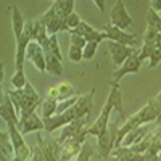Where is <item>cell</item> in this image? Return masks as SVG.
Here are the masks:
<instances>
[{
	"mask_svg": "<svg viewBox=\"0 0 161 161\" xmlns=\"http://www.w3.org/2000/svg\"><path fill=\"white\" fill-rule=\"evenodd\" d=\"M159 113H161V103L153 98V100H150L148 103H147L142 110H139L137 113H134L132 116H129L127 121L124 123V126L119 127L116 148H119V147H121V142L124 140V137L127 136L132 129H137V127L145 126V124H148V123H155V121L158 119V116H159Z\"/></svg>",
	"mask_w": 161,
	"mask_h": 161,
	"instance_id": "cell-1",
	"label": "cell"
},
{
	"mask_svg": "<svg viewBox=\"0 0 161 161\" xmlns=\"http://www.w3.org/2000/svg\"><path fill=\"white\" fill-rule=\"evenodd\" d=\"M7 95L10 97V100L13 102L15 108L18 111L19 116H28L36 113V108L42 105V97L36 92V89L28 82L24 89L16 90V89H8L7 90Z\"/></svg>",
	"mask_w": 161,
	"mask_h": 161,
	"instance_id": "cell-2",
	"label": "cell"
},
{
	"mask_svg": "<svg viewBox=\"0 0 161 161\" xmlns=\"http://www.w3.org/2000/svg\"><path fill=\"white\" fill-rule=\"evenodd\" d=\"M36 145L32 147L34 161H61V143L57 139L44 137L37 132Z\"/></svg>",
	"mask_w": 161,
	"mask_h": 161,
	"instance_id": "cell-3",
	"label": "cell"
},
{
	"mask_svg": "<svg viewBox=\"0 0 161 161\" xmlns=\"http://www.w3.org/2000/svg\"><path fill=\"white\" fill-rule=\"evenodd\" d=\"M119 123L110 124L106 127V130L102 134L100 137H97V150L98 155L103 161H108L113 150L116 148V143H118V134H119Z\"/></svg>",
	"mask_w": 161,
	"mask_h": 161,
	"instance_id": "cell-4",
	"label": "cell"
},
{
	"mask_svg": "<svg viewBox=\"0 0 161 161\" xmlns=\"http://www.w3.org/2000/svg\"><path fill=\"white\" fill-rule=\"evenodd\" d=\"M103 32L106 34V40L114 42V44L126 45V47H130V48H136V47L140 48L142 44H143V40H140L137 34H127L126 31L118 29L116 26H113L111 23L105 26V28H103Z\"/></svg>",
	"mask_w": 161,
	"mask_h": 161,
	"instance_id": "cell-5",
	"label": "cell"
},
{
	"mask_svg": "<svg viewBox=\"0 0 161 161\" xmlns=\"http://www.w3.org/2000/svg\"><path fill=\"white\" fill-rule=\"evenodd\" d=\"M86 129L80 134H77V136L68 139L64 143H61V161H76V158L79 156L80 150H82V147L87 143V132H86Z\"/></svg>",
	"mask_w": 161,
	"mask_h": 161,
	"instance_id": "cell-6",
	"label": "cell"
},
{
	"mask_svg": "<svg viewBox=\"0 0 161 161\" xmlns=\"http://www.w3.org/2000/svg\"><path fill=\"white\" fill-rule=\"evenodd\" d=\"M113 111H114V106H113L111 100L106 98L103 108H102V113H100V116L97 118V121H95L92 126H89V127L86 129L87 137H100L102 134L106 130V127L110 126V116H111Z\"/></svg>",
	"mask_w": 161,
	"mask_h": 161,
	"instance_id": "cell-7",
	"label": "cell"
},
{
	"mask_svg": "<svg viewBox=\"0 0 161 161\" xmlns=\"http://www.w3.org/2000/svg\"><path fill=\"white\" fill-rule=\"evenodd\" d=\"M110 21L113 26H116L118 29L121 31H127L132 28V18L127 13L126 3L123 0H116L111 11H110Z\"/></svg>",
	"mask_w": 161,
	"mask_h": 161,
	"instance_id": "cell-8",
	"label": "cell"
},
{
	"mask_svg": "<svg viewBox=\"0 0 161 161\" xmlns=\"http://www.w3.org/2000/svg\"><path fill=\"white\" fill-rule=\"evenodd\" d=\"M142 68V61L139 58V48L132 53V55L126 60V63L123 66H119V68L113 73V77L108 80V84H119L121 77H124L126 74H137Z\"/></svg>",
	"mask_w": 161,
	"mask_h": 161,
	"instance_id": "cell-9",
	"label": "cell"
},
{
	"mask_svg": "<svg viewBox=\"0 0 161 161\" xmlns=\"http://www.w3.org/2000/svg\"><path fill=\"white\" fill-rule=\"evenodd\" d=\"M8 134H10L13 147H15V156L23 161H29L32 158V148L26 145V142L23 139L24 136L19 132L18 126H8Z\"/></svg>",
	"mask_w": 161,
	"mask_h": 161,
	"instance_id": "cell-10",
	"label": "cell"
},
{
	"mask_svg": "<svg viewBox=\"0 0 161 161\" xmlns=\"http://www.w3.org/2000/svg\"><path fill=\"white\" fill-rule=\"evenodd\" d=\"M74 95H79L76 92V89L68 82V80H61L60 84H55L47 89L45 92V98H50V100H57L58 103L63 102V100H68Z\"/></svg>",
	"mask_w": 161,
	"mask_h": 161,
	"instance_id": "cell-11",
	"label": "cell"
},
{
	"mask_svg": "<svg viewBox=\"0 0 161 161\" xmlns=\"http://www.w3.org/2000/svg\"><path fill=\"white\" fill-rule=\"evenodd\" d=\"M26 58H28L34 68L39 69L40 73H47V60H45V52L40 47L37 42H32L28 45V50H26Z\"/></svg>",
	"mask_w": 161,
	"mask_h": 161,
	"instance_id": "cell-12",
	"label": "cell"
},
{
	"mask_svg": "<svg viewBox=\"0 0 161 161\" xmlns=\"http://www.w3.org/2000/svg\"><path fill=\"white\" fill-rule=\"evenodd\" d=\"M0 116L7 126H18L19 124V114L15 108L13 102L7 95V92L2 93V105H0Z\"/></svg>",
	"mask_w": 161,
	"mask_h": 161,
	"instance_id": "cell-13",
	"label": "cell"
},
{
	"mask_svg": "<svg viewBox=\"0 0 161 161\" xmlns=\"http://www.w3.org/2000/svg\"><path fill=\"white\" fill-rule=\"evenodd\" d=\"M18 129H19V132L23 134V136H26V134H31V132L45 130V124H44L42 116L32 113V114H28V116H19Z\"/></svg>",
	"mask_w": 161,
	"mask_h": 161,
	"instance_id": "cell-14",
	"label": "cell"
},
{
	"mask_svg": "<svg viewBox=\"0 0 161 161\" xmlns=\"http://www.w3.org/2000/svg\"><path fill=\"white\" fill-rule=\"evenodd\" d=\"M10 10V19H11V28H13V34H15V40H18L23 37V32H24V26H26V21L23 18V13L19 11V8L16 5H10L8 7Z\"/></svg>",
	"mask_w": 161,
	"mask_h": 161,
	"instance_id": "cell-15",
	"label": "cell"
},
{
	"mask_svg": "<svg viewBox=\"0 0 161 161\" xmlns=\"http://www.w3.org/2000/svg\"><path fill=\"white\" fill-rule=\"evenodd\" d=\"M137 48H130V47H126V45H121V44H114V42H110V53H111V58H113V63L118 66H123L126 63V60L132 55Z\"/></svg>",
	"mask_w": 161,
	"mask_h": 161,
	"instance_id": "cell-16",
	"label": "cell"
},
{
	"mask_svg": "<svg viewBox=\"0 0 161 161\" xmlns=\"http://www.w3.org/2000/svg\"><path fill=\"white\" fill-rule=\"evenodd\" d=\"M87 121H89V118H82V119H77V121H74V123L68 124L66 127H63V129H61V134H60V137H58L57 140H58L60 143H64L68 139H71V137L77 136V134H80V132L86 129Z\"/></svg>",
	"mask_w": 161,
	"mask_h": 161,
	"instance_id": "cell-17",
	"label": "cell"
},
{
	"mask_svg": "<svg viewBox=\"0 0 161 161\" xmlns=\"http://www.w3.org/2000/svg\"><path fill=\"white\" fill-rule=\"evenodd\" d=\"M110 93H108V98L111 100L113 106H114V111L119 113V118L124 119V123L127 121V113L124 111V100H123V93H121V89H119V84H110Z\"/></svg>",
	"mask_w": 161,
	"mask_h": 161,
	"instance_id": "cell-18",
	"label": "cell"
},
{
	"mask_svg": "<svg viewBox=\"0 0 161 161\" xmlns=\"http://www.w3.org/2000/svg\"><path fill=\"white\" fill-rule=\"evenodd\" d=\"M40 19H42V21H44V24L47 26V31H48V34H50V36H57V34L61 31L63 19L57 16V13L53 11V8H52V7L44 13Z\"/></svg>",
	"mask_w": 161,
	"mask_h": 161,
	"instance_id": "cell-19",
	"label": "cell"
},
{
	"mask_svg": "<svg viewBox=\"0 0 161 161\" xmlns=\"http://www.w3.org/2000/svg\"><path fill=\"white\" fill-rule=\"evenodd\" d=\"M152 130H150V127L148 126H140V127H137V129H132L127 136L124 137V140L121 142V147H134V145H137V143H140L147 136H148Z\"/></svg>",
	"mask_w": 161,
	"mask_h": 161,
	"instance_id": "cell-20",
	"label": "cell"
},
{
	"mask_svg": "<svg viewBox=\"0 0 161 161\" xmlns=\"http://www.w3.org/2000/svg\"><path fill=\"white\" fill-rule=\"evenodd\" d=\"M74 7H76V2H74V0H57V2L52 3L53 11H55L57 16L61 18L63 21L68 18L71 13H74Z\"/></svg>",
	"mask_w": 161,
	"mask_h": 161,
	"instance_id": "cell-21",
	"label": "cell"
},
{
	"mask_svg": "<svg viewBox=\"0 0 161 161\" xmlns=\"http://www.w3.org/2000/svg\"><path fill=\"white\" fill-rule=\"evenodd\" d=\"M48 31H47V26L44 24L42 19H36L34 21V28H32V40L37 42L40 47H42L47 40H48Z\"/></svg>",
	"mask_w": 161,
	"mask_h": 161,
	"instance_id": "cell-22",
	"label": "cell"
},
{
	"mask_svg": "<svg viewBox=\"0 0 161 161\" xmlns=\"http://www.w3.org/2000/svg\"><path fill=\"white\" fill-rule=\"evenodd\" d=\"M0 155L8 158L10 161L15 158V147H13V143H11L10 134L5 132V130L0 134Z\"/></svg>",
	"mask_w": 161,
	"mask_h": 161,
	"instance_id": "cell-23",
	"label": "cell"
},
{
	"mask_svg": "<svg viewBox=\"0 0 161 161\" xmlns=\"http://www.w3.org/2000/svg\"><path fill=\"white\" fill-rule=\"evenodd\" d=\"M45 60H47V73L57 76V77H61V74H63L61 61L63 60L57 58L55 55H52V53H45Z\"/></svg>",
	"mask_w": 161,
	"mask_h": 161,
	"instance_id": "cell-24",
	"label": "cell"
},
{
	"mask_svg": "<svg viewBox=\"0 0 161 161\" xmlns=\"http://www.w3.org/2000/svg\"><path fill=\"white\" fill-rule=\"evenodd\" d=\"M44 52L45 53H52V55H55L57 58L63 60V53H61V48H60V44H58V37L57 36H50L48 40L42 45Z\"/></svg>",
	"mask_w": 161,
	"mask_h": 161,
	"instance_id": "cell-25",
	"label": "cell"
},
{
	"mask_svg": "<svg viewBox=\"0 0 161 161\" xmlns=\"http://www.w3.org/2000/svg\"><path fill=\"white\" fill-rule=\"evenodd\" d=\"M40 106H42V119H45V118H52V116H55V114H57L58 102H57V100L45 98Z\"/></svg>",
	"mask_w": 161,
	"mask_h": 161,
	"instance_id": "cell-26",
	"label": "cell"
},
{
	"mask_svg": "<svg viewBox=\"0 0 161 161\" xmlns=\"http://www.w3.org/2000/svg\"><path fill=\"white\" fill-rule=\"evenodd\" d=\"M80 23H82V19H80V16L74 11V13H71V15L63 21L61 31H64V32H71V31H74V29L77 28V26H79Z\"/></svg>",
	"mask_w": 161,
	"mask_h": 161,
	"instance_id": "cell-27",
	"label": "cell"
},
{
	"mask_svg": "<svg viewBox=\"0 0 161 161\" xmlns=\"http://www.w3.org/2000/svg\"><path fill=\"white\" fill-rule=\"evenodd\" d=\"M147 26L161 34V16L152 8L148 10V13H147Z\"/></svg>",
	"mask_w": 161,
	"mask_h": 161,
	"instance_id": "cell-28",
	"label": "cell"
},
{
	"mask_svg": "<svg viewBox=\"0 0 161 161\" xmlns=\"http://www.w3.org/2000/svg\"><path fill=\"white\" fill-rule=\"evenodd\" d=\"M10 84H11L13 89H16V90L24 89L26 86H28V80H26L24 71H15V74H13L11 79H10Z\"/></svg>",
	"mask_w": 161,
	"mask_h": 161,
	"instance_id": "cell-29",
	"label": "cell"
},
{
	"mask_svg": "<svg viewBox=\"0 0 161 161\" xmlns=\"http://www.w3.org/2000/svg\"><path fill=\"white\" fill-rule=\"evenodd\" d=\"M93 155H95V147H92L89 142L82 147V150H80L79 156L76 158V161H90L93 158Z\"/></svg>",
	"mask_w": 161,
	"mask_h": 161,
	"instance_id": "cell-30",
	"label": "cell"
},
{
	"mask_svg": "<svg viewBox=\"0 0 161 161\" xmlns=\"http://www.w3.org/2000/svg\"><path fill=\"white\" fill-rule=\"evenodd\" d=\"M93 31H95V28H92V26H90L87 21H82V23H80L74 31H71L69 34H77V36H82V37L86 39V37H87V36H90Z\"/></svg>",
	"mask_w": 161,
	"mask_h": 161,
	"instance_id": "cell-31",
	"label": "cell"
},
{
	"mask_svg": "<svg viewBox=\"0 0 161 161\" xmlns=\"http://www.w3.org/2000/svg\"><path fill=\"white\" fill-rule=\"evenodd\" d=\"M68 58H69V61H73V63L82 61V60H84V50H82V48H79V47H73V45H69Z\"/></svg>",
	"mask_w": 161,
	"mask_h": 161,
	"instance_id": "cell-32",
	"label": "cell"
},
{
	"mask_svg": "<svg viewBox=\"0 0 161 161\" xmlns=\"http://www.w3.org/2000/svg\"><path fill=\"white\" fill-rule=\"evenodd\" d=\"M69 45L73 47H79V48H86L87 45V40L82 36H77V34H69Z\"/></svg>",
	"mask_w": 161,
	"mask_h": 161,
	"instance_id": "cell-33",
	"label": "cell"
},
{
	"mask_svg": "<svg viewBox=\"0 0 161 161\" xmlns=\"http://www.w3.org/2000/svg\"><path fill=\"white\" fill-rule=\"evenodd\" d=\"M161 61V47H153L150 55V68H156Z\"/></svg>",
	"mask_w": 161,
	"mask_h": 161,
	"instance_id": "cell-34",
	"label": "cell"
},
{
	"mask_svg": "<svg viewBox=\"0 0 161 161\" xmlns=\"http://www.w3.org/2000/svg\"><path fill=\"white\" fill-rule=\"evenodd\" d=\"M97 47H98L97 42H87V45L84 48V60H92L93 57H95Z\"/></svg>",
	"mask_w": 161,
	"mask_h": 161,
	"instance_id": "cell-35",
	"label": "cell"
},
{
	"mask_svg": "<svg viewBox=\"0 0 161 161\" xmlns=\"http://www.w3.org/2000/svg\"><path fill=\"white\" fill-rule=\"evenodd\" d=\"M150 8L155 10L156 13L161 11V0H153V2H150Z\"/></svg>",
	"mask_w": 161,
	"mask_h": 161,
	"instance_id": "cell-36",
	"label": "cell"
},
{
	"mask_svg": "<svg viewBox=\"0 0 161 161\" xmlns=\"http://www.w3.org/2000/svg\"><path fill=\"white\" fill-rule=\"evenodd\" d=\"M93 3L97 5V8H98V10H100L102 13L105 11V5H106V2H100V0H95V2H93Z\"/></svg>",
	"mask_w": 161,
	"mask_h": 161,
	"instance_id": "cell-37",
	"label": "cell"
},
{
	"mask_svg": "<svg viewBox=\"0 0 161 161\" xmlns=\"http://www.w3.org/2000/svg\"><path fill=\"white\" fill-rule=\"evenodd\" d=\"M155 123H156V126H158V127H161V113H159V116H158V119L155 121Z\"/></svg>",
	"mask_w": 161,
	"mask_h": 161,
	"instance_id": "cell-38",
	"label": "cell"
},
{
	"mask_svg": "<svg viewBox=\"0 0 161 161\" xmlns=\"http://www.w3.org/2000/svg\"><path fill=\"white\" fill-rule=\"evenodd\" d=\"M155 100H156V102H159V103H161V92H158V95H156V97H155Z\"/></svg>",
	"mask_w": 161,
	"mask_h": 161,
	"instance_id": "cell-39",
	"label": "cell"
},
{
	"mask_svg": "<svg viewBox=\"0 0 161 161\" xmlns=\"http://www.w3.org/2000/svg\"><path fill=\"white\" fill-rule=\"evenodd\" d=\"M0 161H10L8 158H5V156H2V155H0Z\"/></svg>",
	"mask_w": 161,
	"mask_h": 161,
	"instance_id": "cell-40",
	"label": "cell"
},
{
	"mask_svg": "<svg viewBox=\"0 0 161 161\" xmlns=\"http://www.w3.org/2000/svg\"><path fill=\"white\" fill-rule=\"evenodd\" d=\"M108 161H119V159H118V158H114V156H110V159H108Z\"/></svg>",
	"mask_w": 161,
	"mask_h": 161,
	"instance_id": "cell-41",
	"label": "cell"
},
{
	"mask_svg": "<svg viewBox=\"0 0 161 161\" xmlns=\"http://www.w3.org/2000/svg\"><path fill=\"white\" fill-rule=\"evenodd\" d=\"M11 161H23V159H19V158H16V156H15V158H13Z\"/></svg>",
	"mask_w": 161,
	"mask_h": 161,
	"instance_id": "cell-42",
	"label": "cell"
},
{
	"mask_svg": "<svg viewBox=\"0 0 161 161\" xmlns=\"http://www.w3.org/2000/svg\"><path fill=\"white\" fill-rule=\"evenodd\" d=\"M29 161H34V159H32V158H31V159H29Z\"/></svg>",
	"mask_w": 161,
	"mask_h": 161,
	"instance_id": "cell-43",
	"label": "cell"
}]
</instances>
